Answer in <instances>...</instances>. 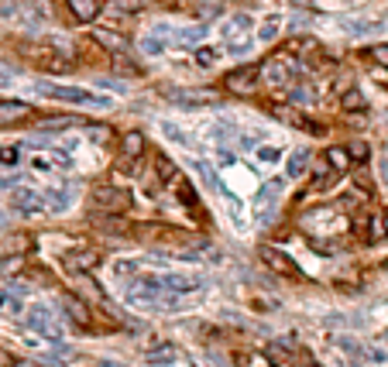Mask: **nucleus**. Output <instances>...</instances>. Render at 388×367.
Instances as JSON below:
<instances>
[{"label": "nucleus", "instance_id": "obj_1", "mask_svg": "<svg viewBox=\"0 0 388 367\" xmlns=\"http://www.w3.org/2000/svg\"><path fill=\"white\" fill-rule=\"evenodd\" d=\"M38 93L52 100H62V103H76V107H110V100L103 97H93V93H86V90H76V86H52V83H38Z\"/></svg>", "mask_w": 388, "mask_h": 367}, {"label": "nucleus", "instance_id": "obj_2", "mask_svg": "<svg viewBox=\"0 0 388 367\" xmlns=\"http://www.w3.org/2000/svg\"><path fill=\"white\" fill-rule=\"evenodd\" d=\"M265 357L272 361V367H320L313 357H306L303 350H295V344L289 340H278V344H268Z\"/></svg>", "mask_w": 388, "mask_h": 367}, {"label": "nucleus", "instance_id": "obj_3", "mask_svg": "<svg viewBox=\"0 0 388 367\" xmlns=\"http://www.w3.org/2000/svg\"><path fill=\"white\" fill-rule=\"evenodd\" d=\"M278 199H282V186H278V182H268V186H261V193L251 199V216L258 220V223H261V227L275 220Z\"/></svg>", "mask_w": 388, "mask_h": 367}, {"label": "nucleus", "instance_id": "obj_4", "mask_svg": "<svg viewBox=\"0 0 388 367\" xmlns=\"http://www.w3.org/2000/svg\"><path fill=\"white\" fill-rule=\"evenodd\" d=\"M258 76L265 79L272 90H285V86L292 83V76H295V62H292V58H278V55H275V58H268V62L258 69Z\"/></svg>", "mask_w": 388, "mask_h": 367}, {"label": "nucleus", "instance_id": "obj_5", "mask_svg": "<svg viewBox=\"0 0 388 367\" xmlns=\"http://www.w3.org/2000/svg\"><path fill=\"white\" fill-rule=\"evenodd\" d=\"M93 206L103 213H124L131 206V196L124 189H117V186H97L93 189Z\"/></svg>", "mask_w": 388, "mask_h": 367}, {"label": "nucleus", "instance_id": "obj_6", "mask_svg": "<svg viewBox=\"0 0 388 367\" xmlns=\"http://www.w3.org/2000/svg\"><path fill=\"white\" fill-rule=\"evenodd\" d=\"M248 35H251V18L248 14H234L224 24V38L231 45V52H244L248 48Z\"/></svg>", "mask_w": 388, "mask_h": 367}, {"label": "nucleus", "instance_id": "obj_7", "mask_svg": "<svg viewBox=\"0 0 388 367\" xmlns=\"http://www.w3.org/2000/svg\"><path fill=\"white\" fill-rule=\"evenodd\" d=\"M261 261H265L275 275H282V278H299V265H295L285 251L272 248V244H265V248H261Z\"/></svg>", "mask_w": 388, "mask_h": 367}, {"label": "nucleus", "instance_id": "obj_8", "mask_svg": "<svg viewBox=\"0 0 388 367\" xmlns=\"http://www.w3.org/2000/svg\"><path fill=\"white\" fill-rule=\"evenodd\" d=\"M254 83H258V65H241V69L224 76V90H231L237 97H248L254 90Z\"/></svg>", "mask_w": 388, "mask_h": 367}, {"label": "nucleus", "instance_id": "obj_9", "mask_svg": "<svg viewBox=\"0 0 388 367\" xmlns=\"http://www.w3.org/2000/svg\"><path fill=\"white\" fill-rule=\"evenodd\" d=\"M162 97L169 103H179V107H214L216 103V93H206V90H165Z\"/></svg>", "mask_w": 388, "mask_h": 367}, {"label": "nucleus", "instance_id": "obj_10", "mask_svg": "<svg viewBox=\"0 0 388 367\" xmlns=\"http://www.w3.org/2000/svg\"><path fill=\"white\" fill-rule=\"evenodd\" d=\"M28 323H31V329H35V333H41V336H48V340H62V329L56 326V319H52V312H48V309L35 306V309H31V316H28Z\"/></svg>", "mask_w": 388, "mask_h": 367}, {"label": "nucleus", "instance_id": "obj_11", "mask_svg": "<svg viewBox=\"0 0 388 367\" xmlns=\"http://www.w3.org/2000/svg\"><path fill=\"white\" fill-rule=\"evenodd\" d=\"M11 206L24 216H31V213H41L45 210V203H41V196L35 189H18V193L11 196Z\"/></svg>", "mask_w": 388, "mask_h": 367}, {"label": "nucleus", "instance_id": "obj_12", "mask_svg": "<svg viewBox=\"0 0 388 367\" xmlns=\"http://www.w3.org/2000/svg\"><path fill=\"white\" fill-rule=\"evenodd\" d=\"M97 265H100V254L90 251V248L86 251L79 248V251L65 254V268H73V271H90V268H97Z\"/></svg>", "mask_w": 388, "mask_h": 367}, {"label": "nucleus", "instance_id": "obj_13", "mask_svg": "<svg viewBox=\"0 0 388 367\" xmlns=\"http://www.w3.org/2000/svg\"><path fill=\"white\" fill-rule=\"evenodd\" d=\"M65 7H69V14L76 21H97V14H100V0H65Z\"/></svg>", "mask_w": 388, "mask_h": 367}, {"label": "nucleus", "instance_id": "obj_14", "mask_svg": "<svg viewBox=\"0 0 388 367\" xmlns=\"http://www.w3.org/2000/svg\"><path fill=\"white\" fill-rule=\"evenodd\" d=\"M145 155V137L137 134V131H131V134H124V141H120V158L124 161H135V158Z\"/></svg>", "mask_w": 388, "mask_h": 367}, {"label": "nucleus", "instance_id": "obj_15", "mask_svg": "<svg viewBox=\"0 0 388 367\" xmlns=\"http://www.w3.org/2000/svg\"><path fill=\"white\" fill-rule=\"evenodd\" d=\"M65 312H69V319L76 323V326H90V309H86V302L76 299V295H65Z\"/></svg>", "mask_w": 388, "mask_h": 367}, {"label": "nucleus", "instance_id": "obj_16", "mask_svg": "<svg viewBox=\"0 0 388 367\" xmlns=\"http://www.w3.org/2000/svg\"><path fill=\"white\" fill-rule=\"evenodd\" d=\"M21 117H28V103H18V100L0 103V124H14Z\"/></svg>", "mask_w": 388, "mask_h": 367}, {"label": "nucleus", "instance_id": "obj_17", "mask_svg": "<svg viewBox=\"0 0 388 367\" xmlns=\"http://www.w3.org/2000/svg\"><path fill=\"white\" fill-rule=\"evenodd\" d=\"M306 165H310V151H306V148H299V151L289 158V165H285V175H289V179H303Z\"/></svg>", "mask_w": 388, "mask_h": 367}, {"label": "nucleus", "instance_id": "obj_18", "mask_svg": "<svg viewBox=\"0 0 388 367\" xmlns=\"http://www.w3.org/2000/svg\"><path fill=\"white\" fill-rule=\"evenodd\" d=\"M327 165H330L333 172H347V165H350L347 148H327Z\"/></svg>", "mask_w": 388, "mask_h": 367}, {"label": "nucleus", "instance_id": "obj_19", "mask_svg": "<svg viewBox=\"0 0 388 367\" xmlns=\"http://www.w3.org/2000/svg\"><path fill=\"white\" fill-rule=\"evenodd\" d=\"M148 361H152V364H175V361H179V350H175L172 344H165V347L148 350Z\"/></svg>", "mask_w": 388, "mask_h": 367}, {"label": "nucleus", "instance_id": "obj_20", "mask_svg": "<svg viewBox=\"0 0 388 367\" xmlns=\"http://www.w3.org/2000/svg\"><path fill=\"white\" fill-rule=\"evenodd\" d=\"M97 41L103 45V48H110V52H127V41L120 38V35H114V31H97Z\"/></svg>", "mask_w": 388, "mask_h": 367}, {"label": "nucleus", "instance_id": "obj_21", "mask_svg": "<svg viewBox=\"0 0 388 367\" xmlns=\"http://www.w3.org/2000/svg\"><path fill=\"white\" fill-rule=\"evenodd\" d=\"M347 155H350V161H368L371 148L365 144V141H350V144H347Z\"/></svg>", "mask_w": 388, "mask_h": 367}, {"label": "nucleus", "instance_id": "obj_22", "mask_svg": "<svg viewBox=\"0 0 388 367\" xmlns=\"http://www.w3.org/2000/svg\"><path fill=\"white\" fill-rule=\"evenodd\" d=\"M0 312H7V316H18V312H21L18 295H11V292H0Z\"/></svg>", "mask_w": 388, "mask_h": 367}, {"label": "nucleus", "instance_id": "obj_23", "mask_svg": "<svg viewBox=\"0 0 388 367\" xmlns=\"http://www.w3.org/2000/svg\"><path fill=\"white\" fill-rule=\"evenodd\" d=\"M24 248H28V237H24V233H14V237L4 240V254H21Z\"/></svg>", "mask_w": 388, "mask_h": 367}, {"label": "nucleus", "instance_id": "obj_24", "mask_svg": "<svg viewBox=\"0 0 388 367\" xmlns=\"http://www.w3.org/2000/svg\"><path fill=\"white\" fill-rule=\"evenodd\" d=\"M21 265H24V257H21V254H11V257H0V275H18Z\"/></svg>", "mask_w": 388, "mask_h": 367}, {"label": "nucleus", "instance_id": "obj_25", "mask_svg": "<svg viewBox=\"0 0 388 367\" xmlns=\"http://www.w3.org/2000/svg\"><path fill=\"white\" fill-rule=\"evenodd\" d=\"M340 103H344V110H350V114H354V110H365V97H361L357 90H347Z\"/></svg>", "mask_w": 388, "mask_h": 367}, {"label": "nucleus", "instance_id": "obj_26", "mask_svg": "<svg viewBox=\"0 0 388 367\" xmlns=\"http://www.w3.org/2000/svg\"><path fill=\"white\" fill-rule=\"evenodd\" d=\"M76 285H79V289H83V292H86V295H90V299H103V292L97 289V282H93V278H86V275H83V271H79Z\"/></svg>", "mask_w": 388, "mask_h": 367}, {"label": "nucleus", "instance_id": "obj_27", "mask_svg": "<svg viewBox=\"0 0 388 367\" xmlns=\"http://www.w3.org/2000/svg\"><path fill=\"white\" fill-rule=\"evenodd\" d=\"M196 172L203 175V182L210 186V189H220V182H216V175H214V169L206 165V161H196Z\"/></svg>", "mask_w": 388, "mask_h": 367}, {"label": "nucleus", "instance_id": "obj_28", "mask_svg": "<svg viewBox=\"0 0 388 367\" xmlns=\"http://www.w3.org/2000/svg\"><path fill=\"white\" fill-rule=\"evenodd\" d=\"M162 134L169 137V141H175V144H189V137L182 134V131H179L175 124H162Z\"/></svg>", "mask_w": 388, "mask_h": 367}, {"label": "nucleus", "instance_id": "obj_29", "mask_svg": "<svg viewBox=\"0 0 388 367\" xmlns=\"http://www.w3.org/2000/svg\"><path fill=\"white\" fill-rule=\"evenodd\" d=\"M155 165H158V175H162L165 182H169V179H175V165H172V161H165V158L158 155V158H155Z\"/></svg>", "mask_w": 388, "mask_h": 367}, {"label": "nucleus", "instance_id": "obj_30", "mask_svg": "<svg viewBox=\"0 0 388 367\" xmlns=\"http://www.w3.org/2000/svg\"><path fill=\"white\" fill-rule=\"evenodd\" d=\"M292 100H295V103H313V100H316V93H313L310 86H295Z\"/></svg>", "mask_w": 388, "mask_h": 367}, {"label": "nucleus", "instance_id": "obj_31", "mask_svg": "<svg viewBox=\"0 0 388 367\" xmlns=\"http://www.w3.org/2000/svg\"><path fill=\"white\" fill-rule=\"evenodd\" d=\"M196 62H199V65H214L216 52H214V48H196Z\"/></svg>", "mask_w": 388, "mask_h": 367}, {"label": "nucleus", "instance_id": "obj_32", "mask_svg": "<svg viewBox=\"0 0 388 367\" xmlns=\"http://www.w3.org/2000/svg\"><path fill=\"white\" fill-rule=\"evenodd\" d=\"M368 55L374 58V62H382V65H388V45H374V48H371Z\"/></svg>", "mask_w": 388, "mask_h": 367}, {"label": "nucleus", "instance_id": "obj_33", "mask_svg": "<svg viewBox=\"0 0 388 367\" xmlns=\"http://www.w3.org/2000/svg\"><path fill=\"white\" fill-rule=\"evenodd\" d=\"M52 210H65L69 206V193H52V203H48Z\"/></svg>", "mask_w": 388, "mask_h": 367}, {"label": "nucleus", "instance_id": "obj_34", "mask_svg": "<svg viewBox=\"0 0 388 367\" xmlns=\"http://www.w3.org/2000/svg\"><path fill=\"white\" fill-rule=\"evenodd\" d=\"M86 134L93 137V141H107V137H110V131H107V127H86Z\"/></svg>", "mask_w": 388, "mask_h": 367}, {"label": "nucleus", "instance_id": "obj_35", "mask_svg": "<svg viewBox=\"0 0 388 367\" xmlns=\"http://www.w3.org/2000/svg\"><path fill=\"white\" fill-rule=\"evenodd\" d=\"M145 52H148V55H158V52H162V41H158V38H145Z\"/></svg>", "mask_w": 388, "mask_h": 367}, {"label": "nucleus", "instance_id": "obj_36", "mask_svg": "<svg viewBox=\"0 0 388 367\" xmlns=\"http://www.w3.org/2000/svg\"><path fill=\"white\" fill-rule=\"evenodd\" d=\"M258 158L261 161H278V151L275 148H258Z\"/></svg>", "mask_w": 388, "mask_h": 367}, {"label": "nucleus", "instance_id": "obj_37", "mask_svg": "<svg viewBox=\"0 0 388 367\" xmlns=\"http://www.w3.org/2000/svg\"><path fill=\"white\" fill-rule=\"evenodd\" d=\"M275 28H278V21H275V18H268V24L261 28V38H275Z\"/></svg>", "mask_w": 388, "mask_h": 367}, {"label": "nucleus", "instance_id": "obj_38", "mask_svg": "<svg viewBox=\"0 0 388 367\" xmlns=\"http://www.w3.org/2000/svg\"><path fill=\"white\" fill-rule=\"evenodd\" d=\"M117 7L131 14V11H137V7H141V0H117Z\"/></svg>", "mask_w": 388, "mask_h": 367}, {"label": "nucleus", "instance_id": "obj_39", "mask_svg": "<svg viewBox=\"0 0 388 367\" xmlns=\"http://www.w3.org/2000/svg\"><path fill=\"white\" fill-rule=\"evenodd\" d=\"M11 364H14V357L7 350H0V367H11Z\"/></svg>", "mask_w": 388, "mask_h": 367}, {"label": "nucleus", "instance_id": "obj_40", "mask_svg": "<svg viewBox=\"0 0 388 367\" xmlns=\"http://www.w3.org/2000/svg\"><path fill=\"white\" fill-rule=\"evenodd\" d=\"M14 158H18V155H14V148H7V151H0V161H14Z\"/></svg>", "mask_w": 388, "mask_h": 367}, {"label": "nucleus", "instance_id": "obj_41", "mask_svg": "<svg viewBox=\"0 0 388 367\" xmlns=\"http://www.w3.org/2000/svg\"><path fill=\"white\" fill-rule=\"evenodd\" d=\"M378 169H382V179H385V186H388V158L382 161V165H378Z\"/></svg>", "mask_w": 388, "mask_h": 367}, {"label": "nucleus", "instance_id": "obj_42", "mask_svg": "<svg viewBox=\"0 0 388 367\" xmlns=\"http://www.w3.org/2000/svg\"><path fill=\"white\" fill-rule=\"evenodd\" d=\"M11 367H38V364H31V361H21V364H11Z\"/></svg>", "mask_w": 388, "mask_h": 367}, {"label": "nucleus", "instance_id": "obj_43", "mask_svg": "<svg viewBox=\"0 0 388 367\" xmlns=\"http://www.w3.org/2000/svg\"><path fill=\"white\" fill-rule=\"evenodd\" d=\"M382 227H385V233H388V216H385V220H382Z\"/></svg>", "mask_w": 388, "mask_h": 367}, {"label": "nucleus", "instance_id": "obj_44", "mask_svg": "<svg viewBox=\"0 0 388 367\" xmlns=\"http://www.w3.org/2000/svg\"><path fill=\"white\" fill-rule=\"evenodd\" d=\"M385 340H388V333H385Z\"/></svg>", "mask_w": 388, "mask_h": 367}]
</instances>
